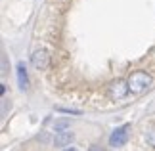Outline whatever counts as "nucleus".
I'll use <instances>...</instances> for the list:
<instances>
[{
  "label": "nucleus",
  "instance_id": "nucleus-1",
  "mask_svg": "<svg viewBox=\"0 0 155 151\" xmlns=\"http://www.w3.org/2000/svg\"><path fill=\"white\" fill-rule=\"evenodd\" d=\"M127 82H128V90L132 94H142L153 84V77L150 73H146V71H134L127 78Z\"/></svg>",
  "mask_w": 155,
  "mask_h": 151
},
{
  "label": "nucleus",
  "instance_id": "nucleus-2",
  "mask_svg": "<svg viewBox=\"0 0 155 151\" xmlns=\"http://www.w3.org/2000/svg\"><path fill=\"white\" fill-rule=\"evenodd\" d=\"M128 132H130V124H123L115 128L109 136V146L111 147H123L128 140Z\"/></svg>",
  "mask_w": 155,
  "mask_h": 151
},
{
  "label": "nucleus",
  "instance_id": "nucleus-3",
  "mask_svg": "<svg viewBox=\"0 0 155 151\" xmlns=\"http://www.w3.org/2000/svg\"><path fill=\"white\" fill-rule=\"evenodd\" d=\"M128 92L130 90H128V82L127 80H113L109 84V88H107L109 100H123Z\"/></svg>",
  "mask_w": 155,
  "mask_h": 151
},
{
  "label": "nucleus",
  "instance_id": "nucleus-4",
  "mask_svg": "<svg viewBox=\"0 0 155 151\" xmlns=\"http://www.w3.org/2000/svg\"><path fill=\"white\" fill-rule=\"evenodd\" d=\"M31 63H33V67L35 69H46L48 67V63H50V56H48V52L46 50H35L31 54Z\"/></svg>",
  "mask_w": 155,
  "mask_h": 151
},
{
  "label": "nucleus",
  "instance_id": "nucleus-5",
  "mask_svg": "<svg viewBox=\"0 0 155 151\" xmlns=\"http://www.w3.org/2000/svg\"><path fill=\"white\" fill-rule=\"evenodd\" d=\"M54 140H52V143H54V147H65V146H71L73 143V140H75V134L73 132H59V134H56V136H52Z\"/></svg>",
  "mask_w": 155,
  "mask_h": 151
},
{
  "label": "nucleus",
  "instance_id": "nucleus-6",
  "mask_svg": "<svg viewBox=\"0 0 155 151\" xmlns=\"http://www.w3.org/2000/svg\"><path fill=\"white\" fill-rule=\"evenodd\" d=\"M15 71H17V82H19V88L21 90H27L29 88V77H27L25 63L19 61V63H17V67H15Z\"/></svg>",
  "mask_w": 155,
  "mask_h": 151
},
{
  "label": "nucleus",
  "instance_id": "nucleus-7",
  "mask_svg": "<svg viewBox=\"0 0 155 151\" xmlns=\"http://www.w3.org/2000/svg\"><path fill=\"white\" fill-rule=\"evenodd\" d=\"M67 128H69V120H54V130H56V134L67 132Z\"/></svg>",
  "mask_w": 155,
  "mask_h": 151
},
{
  "label": "nucleus",
  "instance_id": "nucleus-8",
  "mask_svg": "<svg viewBox=\"0 0 155 151\" xmlns=\"http://www.w3.org/2000/svg\"><path fill=\"white\" fill-rule=\"evenodd\" d=\"M146 142L150 143L151 147H155V126H151V128L146 132Z\"/></svg>",
  "mask_w": 155,
  "mask_h": 151
},
{
  "label": "nucleus",
  "instance_id": "nucleus-9",
  "mask_svg": "<svg viewBox=\"0 0 155 151\" xmlns=\"http://www.w3.org/2000/svg\"><path fill=\"white\" fill-rule=\"evenodd\" d=\"M58 111H61V113H71V115H81L79 109H67V107H58Z\"/></svg>",
  "mask_w": 155,
  "mask_h": 151
},
{
  "label": "nucleus",
  "instance_id": "nucleus-10",
  "mask_svg": "<svg viewBox=\"0 0 155 151\" xmlns=\"http://www.w3.org/2000/svg\"><path fill=\"white\" fill-rule=\"evenodd\" d=\"M88 151H104V149L100 147V146H90V149H88Z\"/></svg>",
  "mask_w": 155,
  "mask_h": 151
},
{
  "label": "nucleus",
  "instance_id": "nucleus-11",
  "mask_svg": "<svg viewBox=\"0 0 155 151\" xmlns=\"http://www.w3.org/2000/svg\"><path fill=\"white\" fill-rule=\"evenodd\" d=\"M63 151H77L75 147H67V149H63Z\"/></svg>",
  "mask_w": 155,
  "mask_h": 151
}]
</instances>
